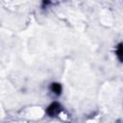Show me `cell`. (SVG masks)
Listing matches in <instances>:
<instances>
[{
	"mask_svg": "<svg viewBox=\"0 0 123 123\" xmlns=\"http://www.w3.org/2000/svg\"><path fill=\"white\" fill-rule=\"evenodd\" d=\"M51 89L53 92H55L57 95H60L62 92V86L58 83H53L51 85Z\"/></svg>",
	"mask_w": 123,
	"mask_h": 123,
	"instance_id": "obj_2",
	"label": "cell"
},
{
	"mask_svg": "<svg viewBox=\"0 0 123 123\" xmlns=\"http://www.w3.org/2000/svg\"><path fill=\"white\" fill-rule=\"evenodd\" d=\"M116 55L118 57V59L120 60V62H123V44L120 43L118 46H117V49H116Z\"/></svg>",
	"mask_w": 123,
	"mask_h": 123,
	"instance_id": "obj_3",
	"label": "cell"
},
{
	"mask_svg": "<svg viewBox=\"0 0 123 123\" xmlns=\"http://www.w3.org/2000/svg\"><path fill=\"white\" fill-rule=\"evenodd\" d=\"M61 111H62V106L58 102H54L47 108L46 112L49 116H56L61 112Z\"/></svg>",
	"mask_w": 123,
	"mask_h": 123,
	"instance_id": "obj_1",
	"label": "cell"
}]
</instances>
